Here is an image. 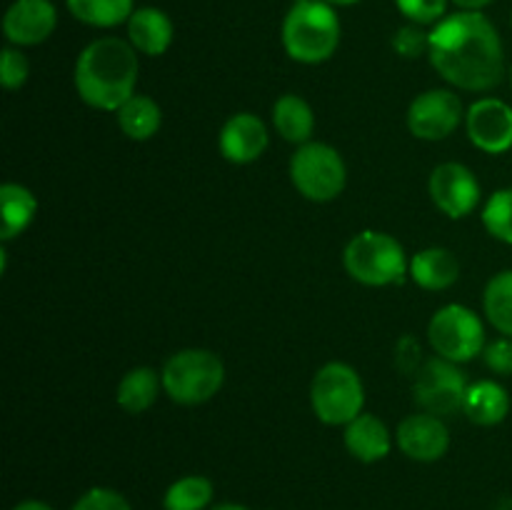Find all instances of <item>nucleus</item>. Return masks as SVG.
Instances as JSON below:
<instances>
[{"label": "nucleus", "mask_w": 512, "mask_h": 510, "mask_svg": "<svg viewBox=\"0 0 512 510\" xmlns=\"http://www.w3.org/2000/svg\"><path fill=\"white\" fill-rule=\"evenodd\" d=\"M65 5L75 20L90 28H115L135 13V0H65Z\"/></svg>", "instance_id": "24"}, {"label": "nucleus", "mask_w": 512, "mask_h": 510, "mask_svg": "<svg viewBox=\"0 0 512 510\" xmlns=\"http://www.w3.org/2000/svg\"><path fill=\"white\" fill-rule=\"evenodd\" d=\"M393 50L395 55H400L405 60L420 58V55H425L430 50V33H425L423 25H403V28L395 30Z\"/></svg>", "instance_id": "29"}, {"label": "nucleus", "mask_w": 512, "mask_h": 510, "mask_svg": "<svg viewBox=\"0 0 512 510\" xmlns=\"http://www.w3.org/2000/svg\"><path fill=\"white\" fill-rule=\"evenodd\" d=\"M468 378L458 363L445 360L440 355L423 360L413 380V400L423 413L450 418L463 413L465 395H468Z\"/></svg>", "instance_id": "9"}, {"label": "nucleus", "mask_w": 512, "mask_h": 510, "mask_svg": "<svg viewBox=\"0 0 512 510\" xmlns=\"http://www.w3.org/2000/svg\"><path fill=\"white\" fill-rule=\"evenodd\" d=\"M30 63L23 55V50L8 45L3 48V58H0V83L5 90H18L28 83Z\"/></svg>", "instance_id": "30"}, {"label": "nucleus", "mask_w": 512, "mask_h": 510, "mask_svg": "<svg viewBox=\"0 0 512 510\" xmlns=\"http://www.w3.org/2000/svg\"><path fill=\"white\" fill-rule=\"evenodd\" d=\"M210 510H250V508L243 503H218V505H213Z\"/></svg>", "instance_id": "36"}, {"label": "nucleus", "mask_w": 512, "mask_h": 510, "mask_svg": "<svg viewBox=\"0 0 512 510\" xmlns=\"http://www.w3.org/2000/svg\"><path fill=\"white\" fill-rule=\"evenodd\" d=\"M290 180L295 190L310 203H330L343 195L348 168L340 150L328 143L310 140V143L298 145L290 158Z\"/></svg>", "instance_id": "7"}, {"label": "nucleus", "mask_w": 512, "mask_h": 510, "mask_svg": "<svg viewBox=\"0 0 512 510\" xmlns=\"http://www.w3.org/2000/svg\"><path fill=\"white\" fill-rule=\"evenodd\" d=\"M343 443L345 450L360 463H378V460L388 458L393 450V435L378 415L360 413L358 418L345 425Z\"/></svg>", "instance_id": "16"}, {"label": "nucleus", "mask_w": 512, "mask_h": 510, "mask_svg": "<svg viewBox=\"0 0 512 510\" xmlns=\"http://www.w3.org/2000/svg\"><path fill=\"white\" fill-rule=\"evenodd\" d=\"M470 143L490 155L512 150V105L500 98H480L465 113Z\"/></svg>", "instance_id": "12"}, {"label": "nucleus", "mask_w": 512, "mask_h": 510, "mask_svg": "<svg viewBox=\"0 0 512 510\" xmlns=\"http://www.w3.org/2000/svg\"><path fill=\"white\" fill-rule=\"evenodd\" d=\"M450 0H395L400 13L415 25H438L445 18Z\"/></svg>", "instance_id": "31"}, {"label": "nucleus", "mask_w": 512, "mask_h": 510, "mask_svg": "<svg viewBox=\"0 0 512 510\" xmlns=\"http://www.w3.org/2000/svg\"><path fill=\"white\" fill-rule=\"evenodd\" d=\"M13 510H55V508H53V505L45 503V500L28 498V500H20L18 505H13Z\"/></svg>", "instance_id": "35"}, {"label": "nucleus", "mask_w": 512, "mask_h": 510, "mask_svg": "<svg viewBox=\"0 0 512 510\" xmlns=\"http://www.w3.org/2000/svg\"><path fill=\"white\" fill-rule=\"evenodd\" d=\"M485 230L500 243L512 245V188L495 190L483 205L480 213Z\"/></svg>", "instance_id": "27"}, {"label": "nucleus", "mask_w": 512, "mask_h": 510, "mask_svg": "<svg viewBox=\"0 0 512 510\" xmlns=\"http://www.w3.org/2000/svg\"><path fill=\"white\" fill-rule=\"evenodd\" d=\"M160 390H163V378L158 370L150 365H138L120 378L115 400L128 415H140L153 408Z\"/></svg>", "instance_id": "20"}, {"label": "nucleus", "mask_w": 512, "mask_h": 510, "mask_svg": "<svg viewBox=\"0 0 512 510\" xmlns=\"http://www.w3.org/2000/svg\"><path fill=\"white\" fill-rule=\"evenodd\" d=\"M428 190L435 208L453 220L468 218L470 213H475L480 205V195H483L480 180L475 178L473 170L455 160L435 165L428 180Z\"/></svg>", "instance_id": "11"}, {"label": "nucleus", "mask_w": 512, "mask_h": 510, "mask_svg": "<svg viewBox=\"0 0 512 510\" xmlns=\"http://www.w3.org/2000/svg\"><path fill=\"white\" fill-rule=\"evenodd\" d=\"M268 125L255 113H235L223 123L218 148L228 163L250 165L268 150Z\"/></svg>", "instance_id": "15"}, {"label": "nucleus", "mask_w": 512, "mask_h": 510, "mask_svg": "<svg viewBox=\"0 0 512 510\" xmlns=\"http://www.w3.org/2000/svg\"><path fill=\"white\" fill-rule=\"evenodd\" d=\"M70 510H133V505L120 490L95 485V488L85 490Z\"/></svg>", "instance_id": "28"}, {"label": "nucleus", "mask_w": 512, "mask_h": 510, "mask_svg": "<svg viewBox=\"0 0 512 510\" xmlns=\"http://www.w3.org/2000/svg\"><path fill=\"white\" fill-rule=\"evenodd\" d=\"M340 18L325 0H295L280 28L283 48L295 63L318 65L335 55L340 45Z\"/></svg>", "instance_id": "3"}, {"label": "nucleus", "mask_w": 512, "mask_h": 510, "mask_svg": "<svg viewBox=\"0 0 512 510\" xmlns=\"http://www.w3.org/2000/svg\"><path fill=\"white\" fill-rule=\"evenodd\" d=\"M58 10L50 0H13L5 10L3 33L15 48H33L55 33Z\"/></svg>", "instance_id": "14"}, {"label": "nucleus", "mask_w": 512, "mask_h": 510, "mask_svg": "<svg viewBox=\"0 0 512 510\" xmlns=\"http://www.w3.org/2000/svg\"><path fill=\"white\" fill-rule=\"evenodd\" d=\"M420 355H423V350H420L418 340H415L413 335H405L398 343V368L403 370V373L415 375L420 370V365H423Z\"/></svg>", "instance_id": "33"}, {"label": "nucleus", "mask_w": 512, "mask_h": 510, "mask_svg": "<svg viewBox=\"0 0 512 510\" xmlns=\"http://www.w3.org/2000/svg\"><path fill=\"white\" fill-rule=\"evenodd\" d=\"M310 405L320 423L325 425H348L350 420L365 413V385L358 370L340 360H330L310 383Z\"/></svg>", "instance_id": "6"}, {"label": "nucleus", "mask_w": 512, "mask_h": 510, "mask_svg": "<svg viewBox=\"0 0 512 510\" xmlns=\"http://www.w3.org/2000/svg\"><path fill=\"white\" fill-rule=\"evenodd\" d=\"M428 58L450 85L485 93L505 75V48L488 15L458 10L430 30Z\"/></svg>", "instance_id": "1"}, {"label": "nucleus", "mask_w": 512, "mask_h": 510, "mask_svg": "<svg viewBox=\"0 0 512 510\" xmlns=\"http://www.w3.org/2000/svg\"><path fill=\"white\" fill-rule=\"evenodd\" d=\"M395 445L405 458L415 460V463H435V460L445 458V453L450 450V430L443 418L418 410L400 420L398 430H395Z\"/></svg>", "instance_id": "13"}, {"label": "nucleus", "mask_w": 512, "mask_h": 510, "mask_svg": "<svg viewBox=\"0 0 512 510\" xmlns=\"http://www.w3.org/2000/svg\"><path fill=\"white\" fill-rule=\"evenodd\" d=\"M465 105L455 90L433 88L413 98L408 108V130L418 140H445L465 123Z\"/></svg>", "instance_id": "10"}, {"label": "nucleus", "mask_w": 512, "mask_h": 510, "mask_svg": "<svg viewBox=\"0 0 512 510\" xmlns=\"http://www.w3.org/2000/svg\"><path fill=\"white\" fill-rule=\"evenodd\" d=\"M125 25H128L130 45L140 55L158 58V55L168 53V48L173 45V20L160 8H150V5L135 8V13L130 15V20Z\"/></svg>", "instance_id": "17"}, {"label": "nucleus", "mask_w": 512, "mask_h": 510, "mask_svg": "<svg viewBox=\"0 0 512 510\" xmlns=\"http://www.w3.org/2000/svg\"><path fill=\"white\" fill-rule=\"evenodd\" d=\"M450 3L458 5L460 10H475V13H483V8H488L493 0H450Z\"/></svg>", "instance_id": "34"}, {"label": "nucleus", "mask_w": 512, "mask_h": 510, "mask_svg": "<svg viewBox=\"0 0 512 510\" xmlns=\"http://www.w3.org/2000/svg\"><path fill=\"white\" fill-rule=\"evenodd\" d=\"M0 208H3L0 240L8 243V240L18 238V235H23L30 228L35 213H38V198L25 185L3 183L0 185Z\"/></svg>", "instance_id": "22"}, {"label": "nucleus", "mask_w": 512, "mask_h": 510, "mask_svg": "<svg viewBox=\"0 0 512 510\" xmlns=\"http://www.w3.org/2000/svg\"><path fill=\"white\" fill-rule=\"evenodd\" d=\"M140 75L138 50L123 38H98L80 50L73 83L80 100L95 110L118 113L135 95Z\"/></svg>", "instance_id": "2"}, {"label": "nucleus", "mask_w": 512, "mask_h": 510, "mask_svg": "<svg viewBox=\"0 0 512 510\" xmlns=\"http://www.w3.org/2000/svg\"><path fill=\"white\" fill-rule=\"evenodd\" d=\"M325 3H330L333 5V8H348V5H355V3H360V0H325Z\"/></svg>", "instance_id": "37"}, {"label": "nucleus", "mask_w": 512, "mask_h": 510, "mask_svg": "<svg viewBox=\"0 0 512 510\" xmlns=\"http://www.w3.org/2000/svg\"><path fill=\"white\" fill-rule=\"evenodd\" d=\"M483 363L488 365V370H493L495 375H512V338L503 335V338H495L485 345L483 350Z\"/></svg>", "instance_id": "32"}, {"label": "nucleus", "mask_w": 512, "mask_h": 510, "mask_svg": "<svg viewBox=\"0 0 512 510\" xmlns=\"http://www.w3.org/2000/svg\"><path fill=\"white\" fill-rule=\"evenodd\" d=\"M343 265L355 283L368 288L395 285L410 273L403 243L383 230H363L353 235L343 250Z\"/></svg>", "instance_id": "5"}, {"label": "nucleus", "mask_w": 512, "mask_h": 510, "mask_svg": "<svg viewBox=\"0 0 512 510\" xmlns=\"http://www.w3.org/2000/svg\"><path fill=\"white\" fill-rule=\"evenodd\" d=\"M163 393L178 405H203L225 385V363L208 348H183L170 355L160 370Z\"/></svg>", "instance_id": "4"}, {"label": "nucleus", "mask_w": 512, "mask_h": 510, "mask_svg": "<svg viewBox=\"0 0 512 510\" xmlns=\"http://www.w3.org/2000/svg\"><path fill=\"white\" fill-rule=\"evenodd\" d=\"M510 83H512V65H510Z\"/></svg>", "instance_id": "38"}, {"label": "nucleus", "mask_w": 512, "mask_h": 510, "mask_svg": "<svg viewBox=\"0 0 512 510\" xmlns=\"http://www.w3.org/2000/svg\"><path fill=\"white\" fill-rule=\"evenodd\" d=\"M510 413V395L505 385L498 380H478L470 383L468 395L463 403V415L473 425L480 428H493L500 425Z\"/></svg>", "instance_id": "19"}, {"label": "nucleus", "mask_w": 512, "mask_h": 510, "mask_svg": "<svg viewBox=\"0 0 512 510\" xmlns=\"http://www.w3.org/2000/svg\"><path fill=\"white\" fill-rule=\"evenodd\" d=\"M510 25H512V15H510Z\"/></svg>", "instance_id": "39"}, {"label": "nucleus", "mask_w": 512, "mask_h": 510, "mask_svg": "<svg viewBox=\"0 0 512 510\" xmlns=\"http://www.w3.org/2000/svg\"><path fill=\"white\" fill-rule=\"evenodd\" d=\"M410 278L423 290H448L460 278V260L453 250L425 248L410 258Z\"/></svg>", "instance_id": "18"}, {"label": "nucleus", "mask_w": 512, "mask_h": 510, "mask_svg": "<svg viewBox=\"0 0 512 510\" xmlns=\"http://www.w3.org/2000/svg\"><path fill=\"white\" fill-rule=\"evenodd\" d=\"M118 125L123 130L125 138L130 140H150L163 125V108L158 105V100H153L150 95L135 93L123 108L118 110Z\"/></svg>", "instance_id": "23"}, {"label": "nucleus", "mask_w": 512, "mask_h": 510, "mask_svg": "<svg viewBox=\"0 0 512 510\" xmlns=\"http://www.w3.org/2000/svg\"><path fill=\"white\" fill-rule=\"evenodd\" d=\"M483 313L500 335L512 338V270H500L488 280L483 293Z\"/></svg>", "instance_id": "26"}, {"label": "nucleus", "mask_w": 512, "mask_h": 510, "mask_svg": "<svg viewBox=\"0 0 512 510\" xmlns=\"http://www.w3.org/2000/svg\"><path fill=\"white\" fill-rule=\"evenodd\" d=\"M215 485L205 475H183L173 480L163 495L165 510H208L213 508Z\"/></svg>", "instance_id": "25"}, {"label": "nucleus", "mask_w": 512, "mask_h": 510, "mask_svg": "<svg viewBox=\"0 0 512 510\" xmlns=\"http://www.w3.org/2000/svg\"><path fill=\"white\" fill-rule=\"evenodd\" d=\"M428 340L435 355L458 365L483 355L488 345L483 318L473 308L460 303H448L435 310L428 323Z\"/></svg>", "instance_id": "8"}, {"label": "nucleus", "mask_w": 512, "mask_h": 510, "mask_svg": "<svg viewBox=\"0 0 512 510\" xmlns=\"http://www.w3.org/2000/svg\"><path fill=\"white\" fill-rule=\"evenodd\" d=\"M273 125L283 135V140L305 145L313 140L315 113L308 100L295 93H285L273 103Z\"/></svg>", "instance_id": "21"}]
</instances>
